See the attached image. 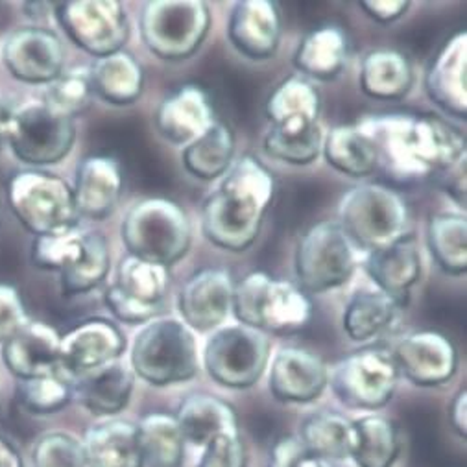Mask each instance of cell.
I'll use <instances>...</instances> for the list:
<instances>
[{"label": "cell", "mask_w": 467, "mask_h": 467, "mask_svg": "<svg viewBox=\"0 0 467 467\" xmlns=\"http://www.w3.org/2000/svg\"><path fill=\"white\" fill-rule=\"evenodd\" d=\"M70 187L78 214L104 220L113 214L124 189L120 163L111 155H88L78 165Z\"/></svg>", "instance_id": "obj_20"}, {"label": "cell", "mask_w": 467, "mask_h": 467, "mask_svg": "<svg viewBox=\"0 0 467 467\" xmlns=\"http://www.w3.org/2000/svg\"><path fill=\"white\" fill-rule=\"evenodd\" d=\"M266 117L274 128H306L318 124L320 95L303 76H288L266 100Z\"/></svg>", "instance_id": "obj_33"}, {"label": "cell", "mask_w": 467, "mask_h": 467, "mask_svg": "<svg viewBox=\"0 0 467 467\" xmlns=\"http://www.w3.org/2000/svg\"><path fill=\"white\" fill-rule=\"evenodd\" d=\"M111 259L106 237L99 231H86V243L78 261L59 274L61 290L65 296L86 294L102 285L109 274Z\"/></svg>", "instance_id": "obj_40"}, {"label": "cell", "mask_w": 467, "mask_h": 467, "mask_svg": "<svg viewBox=\"0 0 467 467\" xmlns=\"http://www.w3.org/2000/svg\"><path fill=\"white\" fill-rule=\"evenodd\" d=\"M56 17L67 37L97 59L124 50L130 39V19L117 0L61 3L56 6Z\"/></svg>", "instance_id": "obj_13"}, {"label": "cell", "mask_w": 467, "mask_h": 467, "mask_svg": "<svg viewBox=\"0 0 467 467\" xmlns=\"http://www.w3.org/2000/svg\"><path fill=\"white\" fill-rule=\"evenodd\" d=\"M329 384L324 358L303 348H281L272 360L268 388L281 403L305 405L317 401Z\"/></svg>", "instance_id": "obj_18"}, {"label": "cell", "mask_w": 467, "mask_h": 467, "mask_svg": "<svg viewBox=\"0 0 467 467\" xmlns=\"http://www.w3.org/2000/svg\"><path fill=\"white\" fill-rule=\"evenodd\" d=\"M93 99L89 67H74L63 70L56 80L45 86L41 102L57 115L72 119L82 115Z\"/></svg>", "instance_id": "obj_42"}, {"label": "cell", "mask_w": 467, "mask_h": 467, "mask_svg": "<svg viewBox=\"0 0 467 467\" xmlns=\"http://www.w3.org/2000/svg\"><path fill=\"white\" fill-rule=\"evenodd\" d=\"M32 467H86L82 440L61 431L43 434L34 443Z\"/></svg>", "instance_id": "obj_45"}, {"label": "cell", "mask_w": 467, "mask_h": 467, "mask_svg": "<svg viewBox=\"0 0 467 467\" xmlns=\"http://www.w3.org/2000/svg\"><path fill=\"white\" fill-rule=\"evenodd\" d=\"M231 313L265 335H294L313 318V303L297 285L254 272L235 283Z\"/></svg>", "instance_id": "obj_3"}, {"label": "cell", "mask_w": 467, "mask_h": 467, "mask_svg": "<svg viewBox=\"0 0 467 467\" xmlns=\"http://www.w3.org/2000/svg\"><path fill=\"white\" fill-rule=\"evenodd\" d=\"M72 400L80 403L97 418L119 416L131 400L135 375L130 366L120 360L109 362L89 373L70 379Z\"/></svg>", "instance_id": "obj_25"}, {"label": "cell", "mask_w": 467, "mask_h": 467, "mask_svg": "<svg viewBox=\"0 0 467 467\" xmlns=\"http://www.w3.org/2000/svg\"><path fill=\"white\" fill-rule=\"evenodd\" d=\"M183 167L202 182L220 180L235 161V135L223 122H214L205 133L189 142L182 153Z\"/></svg>", "instance_id": "obj_34"}, {"label": "cell", "mask_w": 467, "mask_h": 467, "mask_svg": "<svg viewBox=\"0 0 467 467\" xmlns=\"http://www.w3.org/2000/svg\"><path fill=\"white\" fill-rule=\"evenodd\" d=\"M155 128L172 144L187 146L214 122V111L209 95L194 84L172 91L155 111Z\"/></svg>", "instance_id": "obj_24"}, {"label": "cell", "mask_w": 467, "mask_h": 467, "mask_svg": "<svg viewBox=\"0 0 467 467\" xmlns=\"http://www.w3.org/2000/svg\"><path fill=\"white\" fill-rule=\"evenodd\" d=\"M144 467H183L185 440L174 414L150 412L137 423Z\"/></svg>", "instance_id": "obj_36"}, {"label": "cell", "mask_w": 467, "mask_h": 467, "mask_svg": "<svg viewBox=\"0 0 467 467\" xmlns=\"http://www.w3.org/2000/svg\"><path fill=\"white\" fill-rule=\"evenodd\" d=\"M17 398L23 409L36 416H50L72 401V384L61 373H50L19 382Z\"/></svg>", "instance_id": "obj_43"}, {"label": "cell", "mask_w": 467, "mask_h": 467, "mask_svg": "<svg viewBox=\"0 0 467 467\" xmlns=\"http://www.w3.org/2000/svg\"><path fill=\"white\" fill-rule=\"evenodd\" d=\"M235 281L223 268H203L191 275L178 294L182 322L194 333H213L231 315Z\"/></svg>", "instance_id": "obj_16"}, {"label": "cell", "mask_w": 467, "mask_h": 467, "mask_svg": "<svg viewBox=\"0 0 467 467\" xmlns=\"http://www.w3.org/2000/svg\"><path fill=\"white\" fill-rule=\"evenodd\" d=\"M86 231L78 227L57 233V235L36 237L32 244V263L39 270L63 274L82 255Z\"/></svg>", "instance_id": "obj_44"}, {"label": "cell", "mask_w": 467, "mask_h": 467, "mask_svg": "<svg viewBox=\"0 0 467 467\" xmlns=\"http://www.w3.org/2000/svg\"><path fill=\"white\" fill-rule=\"evenodd\" d=\"M211 28V12L200 0H153L142 8L140 37L165 61L194 56Z\"/></svg>", "instance_id": "obj_9"}, {"label": "cell", "mask_w": 467, "mask_h": 467, "mask_svg": "<svg viewBox=\"0 0 467 467\" xmlns=\"http://www.w3.org/2000/svg\"><path fill=\"white\" fill-rule=\"evenodd\" d=\"M371 139L379 167L398 182H421L465 163V139L434 115H371L357 122Z\"/></svg>", "instance_id": "obj_1"}, {"label": "cell", "mask_w": 467, "mask_h": 467, "mask_svg": "<svg viewBox=\"0 0 467 467\" xmlns=\"http://www.w3.org/2000/svg\"><path fill=\"white\" fill-rule=\"evenodd\" d=\"M429 250L438 266L451 275L467 270V220L460 213H438L427 225Z\"/></svg>", "instance_id": "obj_39"}, {"label": "cell", "mask_w": 467, "mask_h": 467, "mask_svg": "<svg viewBox=\"0 0 467 467\" xmlns=\"http://www.w3.org/2000/svg\"><path fill=\"white\" fill-rule=\"evenodd\" d=\"M28 320L19 290L14 285L0 283V346L12 338Z\"/></svg>", "instance_id": "obj_48"}, {"label": "cell", "mask_w": 467, "mask_h": 467, "mask_svg": "<svg viewBox=\"0 0 467 467\" xmlns=\"http://www.w3.org/2000/svg\"><path fill=\"white\" fill-rule=\"evenodd\" d=\"M169 268L126 255L117 268L104 301L111 315L124 324H148L160 315L169 288Z\"/></svg>", "instance_id": "obj_14"}, {"label": "cell", "mask_w": 467, "mask_h": 467, "mask_svg": "<svg viewBox=\"0 0 467 467\" xmlns=\"http://www.w3.org/2000/svg\"><path fill=\"white\" fill-rule=\"evenodd\" d=\"M59 333L37 320H28L3 346V360L19 380L59 371Z\"/></svg>", "instance_id": "obj_23"}, {"label": "cell", "mask_w": 467, "mask_h": 467, "mask_svg": "<svg viewBox=\"0 0 467 467\" xmlns=\"http://www.w3.org/2000/svg\"><path fill=\"white\" fill-rule=\"evenodd\" d=\"M93 95L111 106H130L142 95L144 72L126 50L99 57L89 67Z\"/></svg>", "instance_id": "obj_31"}, {"label": "cell", "mask_w": 467, "mask_h": 467, "mask_svg": "<svg viewBox=\"0 0 467 467\" xmlns=\"http://www.w3.org/2000/svg\"><path fill=\"white\" fill-rule=\"evenodd\" d=\"M135 377L151 386H171L194 379L200 357L194 333L176 318H153L135 335L130 351Z\"/></svg>", "instance_id": "obj_5"}, {"label": "cell", "mask_w": 467, "mask_h": 467, "mask_svg": "<svg viewBox=\"0 0 467 467\" xmlns=\"http://www.w3.org/2000/svg\"><path fill=\"white\" fill-rule=\"evenodd\" d=\"M19 106L21 104L8 97H0V150H8L10 146Z\"/></svg>", "instance_id": "obj_50"}, {"label": "cell", "mask_w": 467, "mask_h": 467, "mask_svg": "<svg viewBox=\"0 0 467 467\" xmlns=\"http://www.w3.org/2000/svg\"><path fill=\"white\" fill-rule=\"evenodd\" d=\"M185 443L203 447L218 434L241 432L235 409L220 398L192 394L185 398L174 414Z\"/></svg>", "instance_id": "obj_29"}, {"label": "cell", "mask_w": 467, "mask_h": 467, "mask_svg": "<svg viewBox=\"0 0 467 467\" xmlns=\"http://www.w3.org/2000/svg\"><path fill=\"white\" fill-rule=\"evenodd\" d=\"M5 67L17 82L47 86L65 70L59 36L45 26H23L8 34L0 48Z\"/></svg>", "instance_id": "obj_15"}, {"label": "cell", "mask_w": 467, "mask_h": 467, "mask_svg": "<svg viewBox=\"0 0 467 467\" xmlns=\"http://www.w3.org/2000/svg\"><path fill=\"white\" fill-rule=\"evenodd\" d=\"M401 452L396 423L384 416L368 414L353 420L351 460L357 467H394Z\"/></svg>", "instance_id": "obj_35"}, {"label": "cell", "mask_w": 467, "mask_h": 467, "mask_svg": "<svg viewBox=\"0 0 467 467\" xmlns=\"http://www.w3.org/2000/svg\"><path fill=\"white\" fill-rule=\"evenodd\" d=\"M410 3L407 0H364L360 8L377 23L390 25L403 17L409 10Z\"/></svg>", "instance_id": "obj_49"}, {"label": "cell", "mask_w": 467, "mask_h": 467, "mask_svg": "<svg viewBox=\"0 0 467 467\" xmlns=\"http://www.w3.org/2000/svg\"><path fill=\"white\" fill-rule=\"evenodd\" d=\"M0 467H25L17 447L0 434Z\"/></svg>", "instance_id": "obj_52"}, {"label": "cell", "mask_w": 467, "mask_h": 467, "mask_svg": "<svg viewBox=\"0 0 467 467\" xmlns=\"http://www.w3.org/2000/svg\"><path fill=\"white\" fill-rule=\"evenodd\" d=\"M124 351L126 337L119 326L104 318H93L61 337L59 371L70 380L120 360Z\"/></svg>", "instance_id": "obj_17"}, {"label": "cell", "mask_w": 467, "mask_h": 467, "mask_svg": "<svg viewBox=\"0 0 467 467\" xmlns=\"http://www.w3.org/2000/svg\"><path fill=\"white\" fill-rule=\"evenodd\" d=\"M227 37L243 56L263 61L275 56L281 41V16L270 0H244L231 10Z\"/></svg>", "instance_id": "obj_21"}, {"label": "cell", "mask_w": 467, "mask_h": 467, "mask_svg": "<svg viewBox=\"0 0 467 467\" xmlns=\"http://www.w3.org/2000/svg\"><path fill=\"white\" fill-rule=\"evenodd\" d=\"M400 377L392 353L371 346L342 357L329 371V384L348 409L379 410L392 401Z\"/></svg>", "instance_id": "obj_10"}, {"label": "cell", "mask_w": 467, "mask_h": 467, "mask_svg": "<svg viewBox=\"0 0 467 467\" xmlns=\"http://www.w3.org/2000/svg\"><path fill=\"white\" fill-rule=\"evenodd\" d=\"M400 375L412 384L434 388L449 382L458 368V353L452 342L438 331L421 329L407 335L392 353Z\"/></svg>", "instance_id": "obj_19"}, {"label": "cell", "mask_w": 467, "mask_h": 467, "mask_svg": "<svg viewBox=\"0 0 467 467\" xmlns=\"http://www.w3.org/2000/svg\"><path fill=\"white\" fill-rule=\"evenodd\" d=\"M338 218L355 248L369 254L407 235L409 207L392 187L360 183L344 192Z\"/></svg>", "instance_id": "obj_6"}, {"label": "cell", "mask_w": 467, "mask_h": 467, "mask_svg": "<svg viewBox=\"0 0 467 467\" xmlns=\"http://www.w3.org/2000/svg\"><path fill=\"white\" fill-rule=\"evenodd\" d=\"M275 182L254 155L233 161L202 207L205 239L227 252H244L259 237L265 214L274 200Z\"/></svg>", "instance_id": "obj_2"}, {"label": "cell", "mask_w": 467, "mask_h": 467, "mask_svg": "<svg viewBox=\"0 0 467 467\" xmlns=\"http://www.w3.org/2000/svg\"><path fill=\"white\" fill-rule=\"evenodd\" d=\"M202 360L216 384L246 390L266 371L270 340L265 333L243 324L222 326L207 338Z\"/></svg>", "instance_id": "obj_11"}, {"label": "cell", "mask_w": 467, "mask_h": 467, "mask_svg": "<svg viewBox=\"0 0 467 467\" xmlns=\"http://www.w3.org/2000/svg\"><path fill=\"white\" fill-rule=\"evenodd\" d=\"M348 39L338 26H322L308 32L296 54L294 65L303 78L318 82L337 80L346 67Z\"/></svg>", "instance_id": "obj_30"}, {"label": "cell", "mask_w": 467, "mask_h": 467, "mask_svg": "<svg viewBox=\"0 0 467 467\" xmlns=\"http://www.w3.org/2000/svg\"><path fill=\"white\" fill-rule=\"evenodd\" d=\"M74 142V120L37 100L19 106L8 150L28 169H41L63 161Z\"/></svg>", "instance_id": "obj_12"}, {"label": "cell", "mask_w": 467, "mask_h": 467, "mask_svg": "<svg viewBox=\"0 0 467 467\" xmlns=\"http://www.w3.org/2000/svg\"><path fill=\"white\" fill-rule=\"evenodd\" d=\"M401 301L377 290H357L346 305L342 326L355 342H369L396 322Z\"/></svg>", "instance_id": "obj_32"}, {"label": "cell", "mask_w": 467, "mask_h": 467, "mask_svg": "<svg viewBox=\"0 0 467 467\" xmlns=\"http://www.w3.org/2000/svg\"><path fill=\"white\" fill-rule=\"evenodd\" d=\"M414 84L410 59L396 48H373L360 65V89L375 100H400Z\"/></svg>", "instance_id": "obj_28"}, {"label": "cell", "mask_w": 467, "mask_h": 467, "mask_svg": "<svg viewBox=\"0 0 467 467\" xmlns=\"http://www.w3.org/2000/svg\"><path fill=\"white\" fill-rule=\"evenodd\" d=\"M86 467H144L137 423L108 418L91 425L82 438Z\"/></svg>", "instance_id": "obj_27"}, {"label": "cell", "mask_w": 467, "mask_h": 467, "mask_svg": "<svg viewBox=\"0 0 467 467\" xmlns=\"http://www.w3.org/2000/svg\"><path fill=\"white\" fill-rule=\"evenodd\" d=\"M266 467H335L333 462L310 452L297 436H281L270 449Z\"/></svg>", "instance_id": "obj_47"}, {"label": "cell", "mask_w": 467, "mask_h": 467, "mask_svg": "<svg viewBox=\"0 0 467 467\" xmlns=\"http://www.w3.org/2000/svg\"><path fill=\"white\" fill-rule=\"evenodd\" d=\"M326 161L351 178H364L379 169V158L371 139L357 126H337L324 139Z\"/></svg>", "instance_id": "obj_37"}, {"label": "cell", "mask_w": 467, "mask_h": 467, "mask_svg": "<svg viewBox=\"0 0 467 467\" xmlns=\"http://www.w3.org/2000/svg\"><path fill=\"white\" fill-rule=\"evenodd\" d=\"M297 438L310 452L324 460H346L353 447V420L338 412L320 410L303 420Z\"/></svg>", "instance_id": "obj_38"}, {"label": "cell", "mask_w": 467, "mask_h": 467, "mask_svg": "<svg viewBox=\"0 0 467 467\" xmlns=\"http://www.w3.org/2000/svg\"><path fill=\"white\" fill-rule=\"evenodd\" d=\"M358 265L357 248L338 222L310 225L296 246L294 268L303 292L322 294L346 285Z\"/></svg>", "instance_id": "obj_8"}, {"label": "cell", "mask_w": 467, "mask_h": 467, "mask_svg": "<svg viewBox=\"0 0 467 467\" xmlns=\"http://www.w3.org/2000/svg\"><path fill=\"white\" fill-rule=\"evenodd\" d=\"M248 451L241 432L214 436L202 447L198 467H246Z\"/></svg>", "instance_id": "obj_46"}, {"label": "cell", "mask_w": 467, "mask_h": 467, "mask_svg": "<svg viewBox=\"0 0 467 467\" xmlns=\"http://www.w3.org/2000/svg\"><path fill=\"white\" fill-rule=\"evenodd\" d=\"M324 146V135L318 124L306 128H274L270 126L265 137V150L272 158L294 165L305 167L318 160Z\"/></svg>", "instance_id": "obj_41"}, {"label": "cell", "mask_w": 467, "mask_h": 467, "mask_svg": "<svg viewBox=\"0 0 467 467\" xmlns=\"http://www.w3.org/2000/svg\"><path fill=\"white\" fill-rule=\"evenodd\" d=\"M120 237L130 255L169 268L187 255L192 229L187 213L176 202L151 196L126 213Z\"/></svg>", "instance_id": "obj_4"}, {"label": "cell", "mask_w": 467, "mask_h": 467, "mask_svg": "<svg viewBox=\"0 0 467 467\" xmlns=\"http://www.w3.org/2000/svg\"><path fill=\"white\" fill-rule=\"evenodd\" d=\"M8 205L21 225L36 237L70 231L80 220L72 187L43 169H25L10 178Z\"/></svg>", "instance_id": "obj_7"}, {"label": "cell", "mask_w": 467, "mask_h": 467, "mask_svg": "<svg viewBox=\"0 0 467 467\" xmlns=\"http://www.w3.org/2000/svg\"><path fill=\"white\" fill-rule=\"evenodd\" d=\"M364 268L380 292L403 303L423 272L418 241L403 235L392 244L369 252Z\"/></svg>", "instance_id": "obj_26"}, {"label": "cell", "mask_w": 467, "mask_h": 467, "mask_svg": "<svg viewBox=\"0 0 467 467\" xmlns=\"http://www.w3.org/2000/svg\"><path fill=\"white\" fill-rule=\"evenodd\" d=\"M465 410H467V392L465 388L463 390H460L452 401H451V407H449V423L451 427L454 429V432L460 436V438H465L467 436V418H465Z\"/></svg>", "instance_id": "obj_51"}, {"label": "cell", "mask_w": 467, "mask_h": 467, "mask_svg": "<svg viewBox=\"0 0 467 467\" xmlns=\"http://www.w3.org/2000/svg\"><path fill=\"white\" fill-rule=\"evenodd\" d=\"M431 100L452 117L467 115V34H452L438 50L425 78Z\"/></svg>", "instance_id": "obj_22"}]
</instances>
